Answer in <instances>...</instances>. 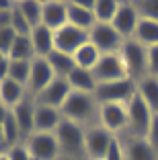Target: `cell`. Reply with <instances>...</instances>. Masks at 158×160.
<instances>
[{
    "instance_id": "cell-12",
    "label": "cell",
    "mask_w": 158,
    "mask_h": 160,
    "mask_svg": "<svg viewBox=\"0 0 158 160\" xmlns=\"http://www.w3.org/2000/svg\"><path fill=\"white\" fill-rule=\"evenodd\" d=\"M68 4V23L82 31H90L97 25L94 19V0H74V2H66Z\"/></svg>"
},
{
    "instance_id": "cell-24",
    "label": "cell",
    "mask_w": 158,
    "mask_h": 160,
    "mask_svg": "<svg viewBox=\"0 0 158 160\" xmlns=\"http://www.w3.org/2000/svg\"><path fill=\"white\" fill-rule=\"evenodd\" d=\"M25 86L19 84V82H14V80L6 78L0 82V101L6 105V107H17L21 101L25 99Z\"/></svg>"
},
{
    "instance_id": "cell-34",
    "label": "cell",
    "mask_w": 158,
    "mask_h": 160,
    "mask_svg": "<svg viewBox=\"0 0 158 160\" xmlns=\"http://www.w3.org/2000/svg\"><path fill=\"white\" fill-rule=\"evenodd\" d=\"M103 160H125V146L121 144V140L117 136H113L111 144L107 148V154Z\"/></svg>"
},
{
    "instance_id": "cell-30",
    "label": "cell",
    "mask_w": 158,
    "mask_h": 160,
    "mask_svg": "<svg viewBox=\"0 0 158 160\" xmlns=\"http://www.w3.org/2000/svg\"><path fill=\"white\" fill-rule=\"evenodd\" d=\"M17 8L21 10V14L27 19V23L33 29L41 25V4L39 2H31V0L29 2H17Z\"/></svg>"
},
{
    "instance_id": "cell-26",
    "label": "cell",
    "mask_w": 158,
    "mask_h": 160,
    "mask_svg": "<svg viewBox=\"0 0 158 160\" xmlns=\"http://www.w3.org/2000/svg\"><path fill=\"white\" fill-rule=\"evenodd\" d=\"M101 56L103 53L99 52L97 47H94L90 41H86L78 52L74 53V64L78 68H84V70H93V68L97 66V62L101 60Z\"/></svg>"
},
{
    "instance_id": "cell-19",
    "label": "cell",
    "mask_w": 158,
    "mask_h": 160,
    "mask_svg": "<svg viewBox=\"0 0 158 160\" xmlns=\"http://www.w3.org/2000/svg\"><path fill=\"white\" fill-rule=\"evenodd\" d=\"M29 37H31L33 49H35V58H47L54 49H56V43H54V31L47 29L45 25L35 27Z\"/></svg>"
},
{
    "instance_id": "cell-42",
    "label": "cell",
    "mask_w": 158,
    "mask_h": 160,
    "mask_svg": "<svg viewBox=\"0 0 158 160\" xmlns=\"http://www.w3.org/2000/svg\"><path fill=\"white\" fill-rule=\"evenodd\" d=\"M0 152H6V140H4V132H2V125H0Z\"/></svg>"
},
{
    "instance_id": "cell-2",
    "label": "cell",
    "mask_w": 158,
    "mask_h": 160,
    "mask_svg": "<svg viewBox=\"0 0 158 160\" xmlns=\"http://www.w3.org/2000/svg\"><path fill=\"white\" fill-rule=\"evenodd\" d=\"M119 56L125 64V70L130 78L140 80L142 76L148 74V47L138 43L135 39H125L119 49Z\"/></svg>"
},
{
    "instance_id": "cell-31",
    "label": "cell",
    "mask_w": 158,
    "mask_h": 160,
    "mask_svg": "<svg viewBox=\"0 0 158 160\" xmlns=\"http://www.w3.org/2000/svg\"><path fill=\"white\" fill-rule=\"evenodd\" d=\"M2 132H4V140H6V150H8L10 146H17V144H21V138H23V133H21L19 125H17V121H14V117H13V111H10L8 119L2 123Z\"/></svg>"
},
{
    "instance_id": "cell-40",
    "label": "cell",
    "mask_w": 158,
    "mask_h": 160,
    "mask_svg": "<svg viewBox=\"0 0 158 160\" xmlns=\"http://www.w3.org/2000/svg\"><path fill=\"white\" fill-rule=\"evenodd\" d=\"M8 66H10V60L8 58H2L0 60V82L8 78Z\"/></svg>"
},
{
    "instance_id": "cell-14",
    "label": "cell",
    "mask_w": 158,
    "mask_h": 160,
    "mask_svg": "<svg viewBox=\"0 0 158 160\" xmlns=\"http://www.w3.org/2000/svg\"><path fill=\"white\" fill-rule=\"evenodd\" d=\"M56 74L51 70L49 62L45 58H35L31 62V76H29V84H27V90H31L33 97H37L45 86H49L54 82Z\"/></svg>"
},
{
    "instance_id": "cell-1",
    "label": "cell",
    "mask_w": 158,
    "mask_h": 160,
    "mask_svg": "<svg viewBox=\"0 0 158 160\" xmlns=\"http://www.w3.org/2000/svg\"><path fill=\"white\" fill-rule=\"evenodd\" d=\"M127 129H130L131 138H148L150 123H152L154 111L148 107L138 92L127 101Z\"/></svg>"
},
{
    "instance_id": "cell-23",
    "label": "cell",
    "mask_w": 158,
    "mask_h": 160,
    "mask_svg": "<svg viewBox=\"0 0 158 160\" xmlns=\"http://www.w3.org/2000/svg\"><path fill=\"white\" fill-rule=\"evenodd\" d=\"M135 82H138V94L148 103V107L154 113H158V78L146 74Z\"/></svg>"
},
{
    "instance_id": "cell-6",
    "label": "cell",
    "mask_w": 158,
    "mask_h": 160,
    "mask_svg": "<svg viewBox=\"0 0 158 160\" xmlns=\"http://www.w3.org/2000/svg\"><path fill=\"white\" fill-rule=\"evenodd\" d=\"M89 41L101 53H119L125 37H121L111 23H97L89 31Z\"/></svg>"
},
{
    "instance_id": "cell-38",
    "label": "cell",
    "mask_w": 158,
    "mask_h": 160,
    "mask_svg": "<svg viewBox=\"0 0 158 160\" xmlns=\"http://www.w3.org/2000/svg\"><path fill=\"white\" fill-rule=\"evenodd\" d=\"M146 140L152 144L154 148H156V152H158V113H154V117H152V123H150V132H148V138Z\"/></svg>"
},
{
    "instance_id": "cell-18",
    "label": "cell",
    "mask_w": 158,
    "mask_h": 160,
    "mask_svg": "<svg viewBox=\"0 0 158 160\" xmlns=\"http://www.w3.org/2000/svg\"><path fill=\"white\" fill-rule=\"evenodd\" d=\"M62 111L47 105L35 103V132L37 133H54L62 123Z\"/></svg>"
},
{
    "instance_id": "cell-5",
    "label": "cell",
    "mask_w": 158,
    "mask_h": 160,
    "mask_svg": "<svg viewBox=\"0 0 158 160\" xmlns=\"http://www.w3.org/2000/svg\"><path fill=\"white\" fill-rule=\"evenodd\" d=\"M60 111H62V117L64 119L82 123V121H86L94 111H99V105H97V101H94L93 94L72 90L70 97H68V101L64 103V107H62Z\"/></svg>"
},
{
    "instance_id": "cell-17",
    "label": "cell",
    "mask_w": 158,
    "mask_h": 160,
    "mask_svg": "<svg viewBox=\"0 0 158 160\" xmlns=\"http://www.w3.org/2000/svg\"><path fill=\"white\" fill-rule=\"evenodd\" d=\"M41 25L58 31L68 25V4L66 2H41Z\"/></svg>"
},
{
    "instance_id": "cell-37",
    "label": "cell",
    "mask_w": 158,
    "mask_h": 160,
    "mask_svg": "<svg viewBox=\"0 0 158 160\" xmlns=\"http://www.w3.org/2000/svg\"><path fill=\"white\" fill-rule=\"evenodd\" d=\"M148 74L158 78V45L148 47Z\"/></svg>"
},
{
    "instance_id": "cell-36",
    "label": "cell",
    "mask_w": 158,
    "mask_h": 160,
    "mask_svg": "<svg viewBox=\"0 0 158 160\" xmlns=\"http://www.w3.org/2000/svg\"><path fill=\"white\" fill-rule=\"evenodd\" d=\"M6 158L8 160H33L31 152L27 150V146L25 144H17V146H10L8 150L4 152Z\"/></svg>"
},
{
    "instance_id": "cell-29",
    "label": "cell",
    "mask_w": 158,
    "mask_h": 160,
    "mask_svg": "<svg viewBox=\"0 0 158 160\" xmlns=\"http://www.w3.org/2000/svg\"><path fill=\"white\" fill-rule=\"evenodd\" d=\"M31 62H29V60H10L8 78L14 80V82H19V84H23L25 88H27L29 76H31Z\"/></svg>"
},
{
    "instance_id": "cell-15",
    "label": "cell",
    "mask_w": 158,
    "mask_h": 160,
    "mask_svg": "<svg viewBox=\"0 0 158 160\" xmlns=\"http://www.w3.org/2000/svg\"><path fill=\"white\" fill-rule=\"evenodd\" d=\"M138 21H140V12L135 8V4L131 2H119V10H117L115 19H113V27L117 29V33L121 37H134V31L138 27Z\"/></svg>"
},
{
    "instance_id": "cell-41",
    "label": "cell",
    "mask_w": 158,
    "mask_h": 160,
    "mask_svg": "<svg viewBox=\"0 0 158 160\" xmlns=\"http://www.w3.org/2000/svg\"><path fill=\"white\" fill-rule=\"evenodd\" d=\"M10 111H13V109H10V107H6V105L2 103V101H0V125H2V123H4L6 119H8Z\"/></svg>"
},
{
    "instance_id": "cell-21",
    "label": "cell",
    "mask_w": 158,
    "mask_h": 160,
    "mask_svg": "<svg viewBox=\"0 0 158 160\" xmlns=\"http://www.w3.org/2000/svg\"><path fill=\"white\" fill-rule=\"evenodd\" d=\"M68 84L72 90H76V92H86V94H94V90H97V80H94L93 76V70H84V68H78L76 66L74 70L68 74Z\"/></svg>"
},
{
    "instance_id": "cell-43",
    "label": "cell",
    "mask_w": 158,
    "mask_h": 160,
    "mask_svg": "<svg viewBox=\"0 0 158 160\" xmlns=\"http://www.w3.org/2000/svg\"><path fill=\"white\" fill-rule=\"evenodd\" d=\"M0 160H8V158H6V154H2V156H0Z\"/></svg>"
},
{
    "instance_id": "cell-20",
    "label": "cell",
    "mask_w": 158,
    "mask_h": 160,
    "mask_svg": "<svg viewBox=\"0 0 158 160\" xmlns=\"http://www.w3.org/2000/svg\"><path fill=\"white\" fill-rule=\"evenodd\" d=\"M125 160H158V152L146 138H130L125 144Z\"/></svg>"
},
{
    "instance_id": "cell-16",
    "label": "cell",
    "mask_w": 158,
    "mask_h": 160,
    "mask_svg": "<svg viewBox=\"0 0 158 160\" xmlns=\"http://www.w3.org/2000/svg\"><path fill=\"white\" fill-rule=\"evenodd\" d=\"M13 117H14V121H17L25 140L31 133H35V99L31 101L25 97L17 107H13Z\"/></svg>"
},
{
    "instance_id": "cell-11",
    "label": "cell",
    "mask_w": 158,
    "mask_h": 160,
    "mask_svg": "<svg viewBox=\"0 0 158 160\" xmlns=\"http://www.w3.org/2000/svg\"><path fill=\"white\" fill-rule=\"evenodd\" d=\"M113 140V133L107 132L105 127L94 125L86 132L84 138V154L89 156V160H103L107 154V148Z\"/></svg>"
},
{
    "instance_id": "cell-45",
    "label": "cell",
    "mask_w": 158,
    "mask_h": 160,
    "mask_svg": "<svg viewBox=\"0 0 158 160\" xmlns=\"http://www.w3.org/2000/svg\"><path fill=\"white\" fill-rule=\"evenodd\" d=\"M2 154H4V152H0V156H2Z\"/></svg>"
},
{
    "instance_id": "cell-25",
    "label": "cell",
    "mask_w": 158,
    "mask_h": 160,
    "mask_svg": "<svg viewBox=\"0 0 158 160\" xmlns=\"http://www.w3.org/2000/svg\"><path fill=\"white\" fill-rule=\"evenodd\" d=\"M45 60L49 62L51 70H54V74H56L58 78H68V74L76 68L74 56L64 53V52H58V49H54V52H51L49 56L45 58Z\"/></svg>"
},
{
    "instance_id": "cell-35",
    "label": "cell",
    "mask_w": 158,
    "mask_h": 160,
    "mask_svg": "<svg viewBox=\"0 0 158 160\" xmlns=\"http://www.w3.org/2000/svg\"><path fill=\"white\" fill-rule=\"evenodd\" d=\"M14 39H17V33L13 29H0V52L4 53L6 58L10 53V47H13Z\"/></svg>"
},
{
    "instance_id": "cell-28",
    "label": "cell",
    "mask_w": 158,
    "mask_h": 160,
    "mask_svg": "<svg viewBox=\"0 0 158 160\" xmlns=\"http://www.w3.org/2000/svg\"><path fill=\"white\" fill-rule=\"evenodd\" d=\"M117 10H119V2L117 0H94V19L97 23H113Z\"/></svg>"
},
{
    "instance_id": "cell-9",
    "label": "cell",
    "mask_w": 158,
    "mask_h": 160,
    "mask_svg": "<svg viewBox=\"0 0 158 160\" xmlns=\"http://www.w3.org/2000/svg\"><path fill=\"white\" fill-rule=\"evenodd\" d=\"M89 41V31H82V29L74 27V25H64L62 29L54 31V43H56L58 52H64L74 56L84 43Z\"/></svg>"
},
{
    "instance_id": "cell-7",
    "label": "cell",
    "mask_w": 158,
    "mask_h": 160,
    "mask_svg": "<svg viewBox=\"0 0 158 160\" xmlns=\"http://www.w3.org/2000/svg\"><path fill=\"white\" fill-rule=\"evenodd\" d=\"M93 76L99 84L130 78V74L125 70V64H123L119 53H103L101 60L97 62V66L93 68Z\"/></svg>"
},
{
    "instance_id": "cell-13",
    "label": "cell",
    "mask_w": 158,
    "mask_h": 160,
    "mask_svg": "<svg viewBox=\"0 0 158 160\" xmlns=\"http://www.w3.org/2000/svg\"><path fill=\"white\" fill-rule=\"evenodd\" d=\"M70 92H72V88H70L68 80L66 78H58L56 76L54 82H51L49 86H45V88L35 97V103L47 105V107H54V109H62L64 103L68 101Z\"/></svg>"
},
{
    "instance_id": "cell-10",
    "label": "cell",
    "mask_w": 158,
    "mask_h": 160,
    "mask_svg": "<svg viewBox=\"0 0 158 160\" xmlns=\"http://www.w3.org/2000/svg\"><path fill=\"white\" fill-rule=\"evenodd\" d=\"M99 119H101V127L117 136L121 129H127V107L123 103L99 105Z\"/></svg>"
},
{
    "instance_id": "cell-4",
    "label": "cell",
    "mask_w": 158,
    "mask_h": 160,
    "mask_svg": "<svg viewBox=\"0 0 158 160\" xmlns=\"http://www.w3.org/2000/svg\"><path fill=\"white\" fill-rule=\"evenodd\" d=\"M58 144H60V152L68 156H80L84 154V138L86 132L82 129V125L70 119H62V123L58 125L56 132Z\"/></svg>"
},
{
    "instance_id": "cell-39",
    "label": "cell",
    "mask_w": 158,
    "mask_h": 160,
    "mask_svg": "<svg viewBox=\"0 0 158 160\" xmlns=\"http://www.w3.org/2000/svg\"><path fill=\"white\" fill-rule=\"evenodd\" d=\"M17 6V4H14ZM13 8H2L0 10V29H10V25H13Z\"/></svg>"
},
{
    "instance_id": "cell-3",
    "label": "cell",
    "mask_w": 158,
    "mask_h": 160,
    "mask_svg": "<svg viewBox=\"0 0 158 160\" xmlns=\"http://www.w3.org/2000/svg\"><path fill=\"white\" fill-rule=\"evenodd\" d=\"M138 92V82L134 78H123L115 80V82H105V84H97L94 90V101L97 105L105 103H123L127 105V101Z\"/></svg>"
},
{
    "instance_id": "cell-33",
    "label": "cell",
    "mask_w": 158,
    "mask_h": 160,
    "mask_svg": "<svg viewBox=\"0 0 158 160\" xmlns=\"http://www.w3.org/2000/svg\"><path fill=\"white\" fill-rule=\"evenodd\" d=\"M10 29H13L17 35H31V31H33V27L27 23V19L21 14V10L17 8V6H14V10H13V25H10Z\"/></svg>"
},
{
    "instance_id": "cell-27",
    "label": "cell",
    "mask_w": 158,
    "mask_h": 160,
    "mask_svg": "<svg viewBox=\"0 0 158 160\" xmlns=\"http://www.w3.org/2000/svg\"><path fill=\"white\" fill-rule=\"evenodd\" d=\"M8 60H35V49H33V43L29 35H17L13 47H10Z\"/></svg>"
},
{
    "instance_id": "cell-44",
    "label": "cell",
    "mask_w": 158,
    "mask_h": 160,
    "mask_svg": "<svg viewBox=\"0 0 158 160\" xmlns=\"http://www.w3.org/2000/svg\"><path fill=\"white\" fill-rule=\"evenodd\" d=\"M2 58H6V56H4V53H2V52H0V60H2Z\"/></svg>"
},
{
    "instance_id": "cell-8",
    "label": "cell",
    "mask_w": 158,
    "mask_h": 160,
    "mask_svg": "<svg viewBox=\"0 0 158 160\" xmlns=\"http://www.w3.org/2000/svg\"><path fill=\"white\" fill-rule=\"evenodd\" d=\"M25 146L31 152L33 160H56L62 154L56 133H37L35 132L25 140Z\"/></svg>"
},
{
    "instance_id": "cell-32",
    "label": "cell",
    "mask_w": 158,
    "mask_h": 160,
    "mask_svg": "<svg viewBox=\"0 0 158 160\" xmlns=\"http://www.w3.org/2000/svg\"><path fill=\"white\" fill-rule=\"evenodd\" d=\"M140 17L142 19H150L158 23V0H144V2H135Z\"/></svg>"
},
{
    "instance_id": "cell-22",
    "label": "cell",
    "mask_w": 158,
    "mask_h": 160,
    "mask_svg": "<svg viewBox=\"0 0 158 160\" xmlns=\"http://www.w3.org/2000/svg\"><path fill=\"white\" fill-rule=\"evenodd\" d=\"M138 43H142L144 47H152L158 45V23L156 21H150V19H142L140 17L138 21V27L134 31V37Z\"/></svg>"
}]
</instances>
